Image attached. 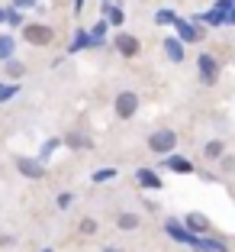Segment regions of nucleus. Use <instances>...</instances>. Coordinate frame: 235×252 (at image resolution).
Listing matches in <instances>:
<instances>
[{
  "label": "nucleus",
  "instance_id": "1",
  "mask_svg": "<svg viewBox=\"0 0 235 252\" xmlns=\"http://www.w3.org/2000/svg\"><path fill=\"white\" fill-rule=\"evenodd\" d=\"M23 39L29 45H49L55 39V30L45 26V23H29V26H23Z\"/></svg>",
  "mask_w": 235,
  "mask_h": 252
},
{
  "label": "nucleus",
  "instance_id": "2",
  "mask_svg": "<svg viewBox=\"0 0 235 252\" xmlns=\"http://www.w3.org/2000/svg\"><path fill=\"white\" fill-rule=\"evenodd\" d=\"M113 107H116V117L119 120H132L135 110H139V97H135L132 91H123V94L116 97V104H113Z\"/></svg>",
  "mask_w": 235,
  "mask_h": 252
},
{
  "label": "nucleus",
  "instance_id": "3",
  "mask_svg": "<svg viewBox=\"0 0 235 252\" xmlns=\"http://www.w3.org/2000/svg\"><path fill=\"white\" fill-rule=\"evenodd\" d=\"M197 68H200V81L203 84H216V74H219V65H216V59L209 52L197 55Z\"/></svg>",
  "mask_w": 235,
  "mask_h": 252
},
{
  "label": "nucleus",
  "instance_id": "4",
  "mask_svg": "<svg viewBox=\"0 0 235 252\" xmlns=\"http://www.w3.org/2000/svg\"><path fill=\"white\" fill-rule=\"evenodd\" d=\"M148 146H152V152H171V149L177 146V133H171V129H158V133L148 139Z\"/></svg>",
  "mask_w": 235,
  "mask_h": 252
},
{
  "label": "nucleus",
  "instance_id": "5",
  "mask_svg": "<svg viewBox=\"0 0 235 252\" xmlns=\"http://www.w3.org/2000/svg\"><path fill=\"white\" fill-rule=\"evenodd\" d=\"M174 30H177V42H181V45H187V42H200V39H203V32H200L193 23L174 20Z\"/></svg>",
  "mask_w": 235,
  "mask_h": 252
},
{
  "label": "nucleus",
  "instance_id": "6",
  "mask_svg": "<svg viewBox=\"0 0 235 252\" xmlns=\"http://www.w3.org/2000/svg\"><path fill=\"white\" fill-rule=\"evenodd\" d=\"M168 233L177 239V243H187V246H193V249H200V239L193 236L190 230H184V226H181L177 220H168Z\"/></svg>",
  "mask_w": 235,
  "mask_h": 252
},
{
  "label": "nucleus",
  "instance_id": "7",
  "mask_svg": "<svg viewBox=\"0 0 235 252\" xmlns=\"http://www.w3.org/2000/svg\"><path fill=\"white\" fill-rule=\"evenodd\" d=\"M116 52H119V55H126V59L139 55V39L129 36V32H119V36H116Z\"/></svg>",
  "mask_w": 235,
  "mask_h": 252
},
{
  "label": "nucleus",
  "instance_id": "8",
  "mask_svg": "<svg viewBox=\"0 0 235 252\" xmlns=\"http://www.w3.org/2000/svg\"><path fill=\"white\" fill-rule=\"evenodd\" d=\"M16 168H20L26 178H42L45 175V165L36 162V158H16Z\"/></svg>",
  "mask_w": 235,
  "mask_h": 252
},
{
  "label": "nucleus",
  "instance_id": "9",
  "mask_svg": "<svg viewBox=\"0 0 235 252\" xmlns=\"http://www.w3.org/2000/svg\"><path fill=\"white\" fill-rule=\"evenodd\" d=\"M135 181H139L142 188H152V191H158V188H164V185H161V178H158L155 171H148V168H139V171H135Z\"/></svg>",
  "mask_w": 235,
  "mask_h": 252
},
{
  "label": "nucleus",
  "instance_id": "10",
  "mask_svg": "<svg viewBox=\"0 0 235 252\" xmlns=\"http://www.w3.org/2000/svg\"><path fill=\"white\" fill-rule=\"evenodd\" d=\"M187 226H190V233L197 236V233H206V230H209V220H206L203 214H187Z\"/></svg>",
  "mask_w": 235,
  "mask_h": 252
},
{
  "label": "nucleus",
  "instance_id": "11",
  "mask_svg": "<svg viewBox=\"0 0 235 252\" xmlns=\"http://www.w3.org/2000/svg\"><path fill=\"white\" fill-rule=\"evenodd\" d=\"M168 168L171 171H181V175H190V171H193V162H190V158H184V156H171L168 158Z\"/></svg>",
  "mask_w": 235,
  "mask_h": 252
},
{
  "label": "nucleus",
  "instance_id": "12",
  "mask_svg": "<svg viewBox=\"0 0 235 252\" xmlns=\"http://www.w3.org/2000/svg\"><path fill=\"white\" fill-rule=\"evenodd\" d=\"M164 52H168L171 62H184V45L177 42V39H164Z\"/></svg>",
  "mask_w": 235,
  "mask_h": 252
},
{
  "label": "nucleus",
  "instance_id": "13",
  "mask_svg": "<svg viewBox=\"0 0 235 252\" xmlns=\"http://www.w3.org/2000/svg\"><path fill=\"white\" fill-rule=\"evenodd\" d=\"M10 59H13V39L0 36V62H10Z\"/></svg>",
  "mask_w": 235,
  "mask_h": 252
},
{
  "label": "nucleus",
  "instance_id": "14",
  "mask_svg": "<svg viewBox=\"0 0 235 252\" xmlns=\"http://www.w3.org/2000/svg\"><path fill=\"white\" fill-rule=\"evenodd\" d=\"M135 226H139V217L135 214H123L119 217V230H135Z\"/></svg>",
  "mask_w": 235,
  "mask_h": 252
},
{
  "label": "nucleus",
  "instance_id": "15",
  "mask_svg": "<svg viewBox=\"0 0 235 252\" xmlns=\"http://www.w3.org/2000/svg\"><path fill=\"white\" fill-rule=\"evenodd\" d=\"M3 65H7V74H10V78H20V74L26 71V68H23L20 62H13V59H10V62H3Z\"/></svg>",
  "mask_w": 235,
  "mask_h": 252
},
{
  "label": "nucleus",
  "instance_id": "16",
  "mask_svg": "<svg viewBox=\"0 0 235 252\" xmlns=\"http://www.w3.org/2000/svg\"><path fill=\"white\" fill-rule=\"evenodd\" d=\"M222 156V142H206V158H219Z\"/></svg>",
  "mask_w": 235,
  "mask_h": 252
},
{
  "label": "nucleus",
  "instance_id": "17",
  "mask_svg": "<svg viewBox=\"0 0 235 252\" xmlns=\"http://www.w3.org/2000/svg\"><path fill=\"white\" fill-rule=\"evenodd\" d=\"M113 175H116L113 168H100V171H94V181H110Z\"/></svg>",
  "mask_w": 235,
  "mask_h": 252
},
{
  "label": "nucleus",
  "instance_id": "18",
  "mask_svg": "<svg viewBox=\"0 0 235 252\" xmlns=\"http://www.w3.org/2000/svg\"><path fill=\"white\" fill-rule=\"evenodd\" d=\"M84 45H90V36H84V32H81V36L71 42V52H78V49H84Z\"/></svg>",
  "mask_w": 235,
  "mask_h": 252
},
{
  "label": "nucleus",
  "instance_id": "19",
  "mask_svg": "<svg viewBox=\"0 0 235 252\" xmlns=\"http://www.w3.org/2000/svg\"><path fill=\"white\" fill-rule=\"evenodd\" d=\"M103 32H106V20H100V23H97V30H94V36H90V42L103 39Z\"/></svg>",
  "mask_w": 235,
  "mask_h": 252
},
{
  "label": "nucleus",
  "instance_id": "20",
  "mask_svg": "<svg viewBox=\"0 0 235 252\" xmlns=\"http://www.w3.org/2000/svg\"><path fill=\"white\" fill-rule=\"evenodd\" d=\"M155 23H174V13H171V10H161V13H155Z\"/></svg>",
  "mask_w": 235,
  "mask_h": 252
},
{
  "label": "nucleus",
  "instance_id": "21",
  "mask_svg": "<svg viewBox=\"0 0 235 252\" xmlns=\"http://www.w3.org/2000/svg\"><path fill=\"white\" fill-rule=\"evenodd\" d=\"M36 3H39V0H13V7H16V10H32Z\"/></svg>",
  "mask_w": 235,
  "mask_h": 252
},
{
  "label": "nucleus",
  "instance_id": "22",
  "mask_svg": "<svg viewBox=\"0 0 235 252\" xmlns=\"http://www.w3.org/2000/svg\"><path fill=\"white\" fill-rule=\"evenodd\" d=\"M13 94H16V84H10V88H0V100H10Z\"/></svg>",
  "mask_w": 235,
  "mask_h": 252
},
{
  "label": "nucleus",
  "instance_id": "23",
  "mask_svg": "<svg viewBox=\"0 0 235 252\" xmlns=\"http://www.w3.org/2000/svg\"><path fill=\"white\" fill-rule=\"evenodd\" d=\"M110 23H113V26H116V23H123V10L110 7Z\"/></svg>",
  "mask_w": 235,
  "mask_h": 252
},
{
  "label": "nucleus",
  "instance_id": "24",
  "mask_svg": "<svg viewBox=\"0 0 235 252\" xmlns=\"http://www.w3.org/2000/svg\"><path fill=\"white\" fill-rule=\"evenodd\" d=\"M219 162H222V171H232V168H235V158H232V156H222Z\"/></svg>",
  "mask_w": 235,
  "mask_h": 252
},
{
  "label": "nucleus",
  "instance_id": "25",
  "mask_svg": "<svg viewBox=\"0 0 235 252\" xmlns=\"http://www.w3.org/2000/svg\"><path fill=\"white\" fill-rule=\"evenodd\" d=\"M68 146H74V149H78V146H87V139H84V136H71V139H68Z\"/></svg>",
  "mask_w": 235,
  "mask_h": 252
},
{
  "label": "nucleus",
  "instance_id": "26",
  "mask_svg": "<svg viewBox=\"0 0 235 252\" xmlns=\"http://www.w3.org/2000/svg\"><path fill=\"white\" fill-rule=\"evenodd\" d=\"M94 230H97L94 220H84V223H81V233H94Z\"/></svg>",
  "mask_w": 235,
  "mask_h": 252
},
{
  "label": "nucleus",
  "instance_id": "27",
  "mask_svg": "<svg viewBox=\"0 0 235 252\" xmlns=\"http://www.w3.org/2000/svg\"><path fill=\"white\" fill-rule=\"evenodd\" d=\"M74 10H78V13H81V10H84V0H74Z\"/></svg>",
  "mask_w": 235,
  "mask_h": 252
},
{
  "label": "nucleus",
  "instance_id": "28",
  "mask_svg": "<svg viewBox=\"0 0 235 252\" xmlns=\"http://www.w3.org/2000/svg\"><path fill=\"white\" fill-rule=\"evenodd\" d=\"M3 20H7V7H0V23H3Z\"/></svg>",
  "mask_w": 235,
  "mask_h": 252
},
{
  "label": "nucleus",
  "instance_id": "29",
  "mask_svg": "<svg viewBox=\"0 0 235 252\" xmlns=\"http://www.w3.org/2000/svg\"><path fill=\"white\" fill-rule=\"evenodd\" d=\"M103 252H116V249H103Z\"/></svg>",
  "mask_w": 235,
  "mask_h": 252
}]
</instances>
